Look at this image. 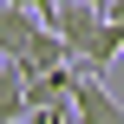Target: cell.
<instances>
[{
  "instance_id": "3",
  "label": "cell",
  "mask_w": 124,
  "mask_h": 124,
  "mask_svg": "<svg viewBox=\"0 0 124 124\" xmlns=\"http://www.w3.org/2000/svg\"><path fill=\"white\" fill-rule=\"evenodd\" d=\"M0 124H26V65L0 59Z\"/></svg>"
},
{
  "instance_id": "2",
  "label": "cell",
  "mask_w": 124,
  "mask_h": 124,
  "mask_svg": "<svg viewBox=\"0 0 124 124\" xmlns=\"http://www.w3.org/2000/svg\"><path fill=\"white\" fill-rule=\"evenodd\" d=\"M65 105L78 111V124H124V105L92 78V72H72V85H65Z\"/></svg>"
},
{
  "instance_id": "1",
  "label": "cell",
  "mask_w": 124,
  "mask_h": 124,
  "mask_svg": "<svg viewBox=\"0 0 124 124\" xmlns=\"http://www.w3.org/2000/svg\"><path fill=\"white\" fill-rule=\"evenodd\" d=\"M46 26L59 33L65 59H72L78 72H92V78H105V65L124 52V26H111V20H105V7H85V0H52V7H46Z\"/></svg>"
},
{
  "instance_id": "5",
  "label": "cell",
  "mask_w": 124,
  "mask_h": 124,
  "mask_svg": "<svg viewBox=\"0 0 124 124\" xmlns=\"http://www.w3.org/2000/svg\"><path fill=\"white\" fill-rule=\"evenodd\" d=\"M85 7H105V0H85Z\"/></svg>"
},
{
  "instance_id": "4",
  "label": "cell",
  "mask_w": 124,
  "mask_h": 124,
  "mask_svg": "<svg viewBox=\"0 0 124 124\" xmlns=\"http://www.w3.org/2000/svg\"><path fill=\"white\" fill-rule=\"evenodd\" d=\"M20 65H26V72H46V65H65V46H59V33H52L46 20H39V33L26 39V52H20Z\"/></svg>"
}]
</instances>
